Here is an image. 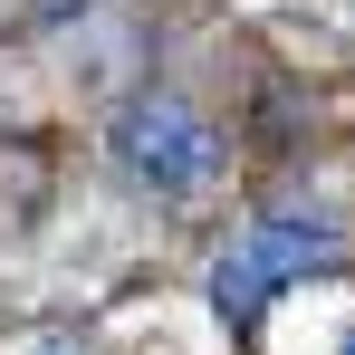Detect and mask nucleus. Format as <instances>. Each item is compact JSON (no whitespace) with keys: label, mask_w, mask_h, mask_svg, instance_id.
I'll use <instances>...</instances> for the list:
<instances>
[{"label":"nucleus","mask_w":355,"mask_h":355,"mask_svg":"<svg viewBox=\"0 0 355 355\" xmlns=\"http://www.w3.org/2000/svg\"><path fill=\"white\" fill-rule=\"evenodd\" d=\"M106 164L125 173V192H144V202H202L211 182H221V135L211 116L173 96V87H144V96H125L116 125H106Z\"/></svg>","instance_id":"f257e3e1"},{"label":"nucleus","mask_w":355,"mask_h":355,"mask_svg":"<svg viewBox=\"0 0 355 355\" xmlns=\"http://www.w3.org/2000/svg\"><path fill=\"white\" fill-rule=\"evenodd\" d=\"M317 269H336V221L307 211V202H269V211L211 259V317H221V327H259V317H269L297 279H317Z\"/></svg>","instance_id":"f03ea898"},{"label":"nucleus","mask_w":355,"mask_h":355,"mask_svg":"<svg viewBox=\"0 0 355 355\" xmlns=\"http://www.w3.org/2000/svg\"><path fill=\"white\" fill-rule=\"evenodd\" d=\"M49 355H67V346H49Z\"/></svg>","instance_id":"7ed1b4c3"},{"label":"nucleus","mask_w":355,"mask_h":355,"mask_svg":"<svg viewBox=\"0 0 355 355\" xmlns=\"http://www.w3.org/2000/svg\"><path fill=\"white\" fill-rule=\"evenodd\" d=\"M346 355H355V346H346Z\"/></svg>","instance_id":"20e7f679"}]
</instances>
